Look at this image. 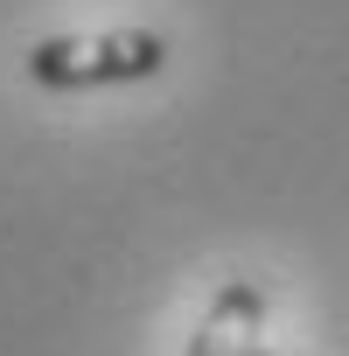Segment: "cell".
<instances>
[{"label": "cell", "instance_id": "3", "mask_svg": "<svg viewBox=\"0 0 349 356\" xmlns=\"http://www.w3.org/2000/svg\"><path fill=\"white\" fill-rule=\"evenodd\" d=\"M266 356H279V349H266Z\"/></svg>", "mask_w": 349, "mask_h": 356}, {"label": "cell", "instance_id": "2", "mask_svg": "<svg viewBox=\"0 0 349 356\" xmlns=\"http://www.w3.org/2000/svg\"><path fill=\"white\" fill-rule=\"evenodd\" d=\"M266 314H273V300L259 280H224L217 300L203 307V321L189 328L182 356H266Z\"/></svg>", "mask_w": 349, "mask_h": 356}, {"label": "cell", "instance_id": "1", "mask_svg": "<svg viewBox=\"0 0 349 356\" xmlns=\"http://www.w3.org/2000/svg\"><path fill=\"white\" fill-rule=\"evenodd\" d=\"M168 63V35L154 29H105V35H42L29 49V84L35 91H112L140 84Z\"/></svg>", "mask_w": 349, "mask_h": 356}]
</instances>
